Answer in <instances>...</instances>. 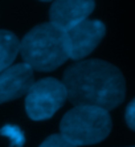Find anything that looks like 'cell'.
Listing matches in <instances>:
<instances>
[{"mask_svg":"<svg viewBox=\"0 0 135 147\" xmlns=\"http://www.w3.org/2000/svg\"><path fill=\"white\" fill-rule=\"evenodd\" d=\"M62 84L74 106H97L109 111L118 107L126 97L123 74L103 60H84L70 65Z\"/></svg>","mask_w":135,"mask_h":147,"instance_id":"6da1fadb","label":"cell"},{"mask_svg":"<svg viewBox=\"0 0 135 147\" xmlns=\"http://www.w3.org/2000/svg\"><path fill=\"white\" fill-rule=\"evenodd\" d=\"M19 52L24 62L34 70H54L69 58L66 31L52 23L38 24L20 41Z\"/></svg>","mask_w":135,"mask_h":147,"instance_id":"7a4b0ae2","label":"cell"},{"mask_svg":"<svg viewBox=\"0 0 135 147\" xmlns=\"http://www.w3.org/2000/svg\"><path fill=\"white\" fill-rule=\"evenodd\" d=\"M111 127L107 110L85 105L69 110L60 123L61 135L76 147L99 143L109 137Z\"/></svg>","mask_w":135,"mask_h":147,"instance_id":"3957f363","label":"cell"},{"mask_svg":"<svg viewBox=\"0 0 135 147\" xmlns=\"http://www.w3.org/2000/svg\"><path fill=\"white\" fill-rule=\"evenodd\" d=\"M68 99L64 84L56 78H43L34 82L25 98V110L30 119H49L64 106Z\"/></svg>","mask_w":135,"mask_h":147,"instance_id":"277c9868","label":"cell"},{"mask_svg":"<svg viewBox=\"0 0 135 147\" xmlns=\"http://www.w3.org/2000/svg\"><path fill=\"white\" fill-rule=\"evenodd\" d=\"M106 27L99 20H89L77 24L66 31L69 58L81 60L89 56L105 37Z\"/></svg>","mask_w":135,"mask_h":147,"instance_id":"5b68a950","label":"cell"},{"mask_svg":"<svg viewBox=\"0 0 135 147\" xmlns=\"http://www.w3.org/2000/svg\"><path fill=\"white\" fill-rule=\"evenodd\" d=\"M94 8V0H54L49 9V23L69 31L86 20Z\"/></svg>","mask_w":135,"mask_h":147,"instance_id":"8992f818","label":"cell"},{"mask_svg":"<svg viewBox=\"0 0 135 147\" xmlns=\"http://www.w3.org/2000/svg\"><path fill=\"white\" fill-rule=\"evenodd\" d=\"M34 84L33 69L25 62L11 65L0 73V103L25 96Z\"/></svg>","mask_w":135,"mask_h":147,"instance_id":"52a82bcc","label":"cell"},{"mask_svg":"<svg viewBox=\"0 0 135 147\" xmlns=\"http://www.w3.org/2000/svg\"><path fill=\"white\" fill-rule=\"evenodd\" d=\"M20 51V41L9 31L0 29V73L9 68Z\"/></svg>","mask_w":135,"mask_h":147,"instance_id":"ba28073f","label":"cell"},{"mask_svg":"<svg viewBox=\"0 0 135 147\" xmlns=\"http://www.w3.org/2000/svg\"><path fill=\"white\" fill-rule=\"evenodd\" d=\"M0 135L8 138L9 147H23L25 143V135L23 130L15 125H4L0 129Z\"/></svg>","mask_w":135,"mask_h":147,"instance_id":"9c48e42d","label":"cell"},{"mask_svg":"<svg viewBox=\"0 0 135 147\" xmlns=\"http://www.w3.org/2000/svg\"><path fill=\"white\" fill-rule=\"evenodd\" d=\"M38 147H76V146L69 143L61 134H53L51 137H48Z\"/></svg>","mask_w":135,"mask_h":147,"instance_id":"30bf717a","label":"cell"},{"mask_svg":"<svg viewBox=\"0 0 135 147\" xmlns=\"http://www.w3.org/2000/svg\"><path fill=\"white\" fill-rule=\"evenodd\" d=\"M125 118H126V123L127 126L135 131V98L132 99L131 102L127 105L126 107V113H125Z\"/></svg>","mask_w":135,"mask_h":147,"instance_id":"8fae6325","label":"cell"},{"mask_svg":"<svg viewBox=\"0 0 135 147\" xmlns=\"http://www.w3.org/2000/svg\"><path fill=\"white\" fill-rule=\"evenodd\" d=\"M41 1H52V0H41Z\"/></svg>","mask_w":135,"mask_h":147,"instance_id":"7c38bea8","label":"cell"},{"mask_svg":"<svg viewBox=\"0 0 135 147\" xmlns=\"http://www.w3.org/2000/svg\"><path fill=\"white\" fill-rule=\"evenodd\" d=\"M131 147H135V146H131Z\"/></svg>","mask_w":135,"mask_h":147,"instance_id":"4fadbf2b","label":"cell"}]
</instances>
